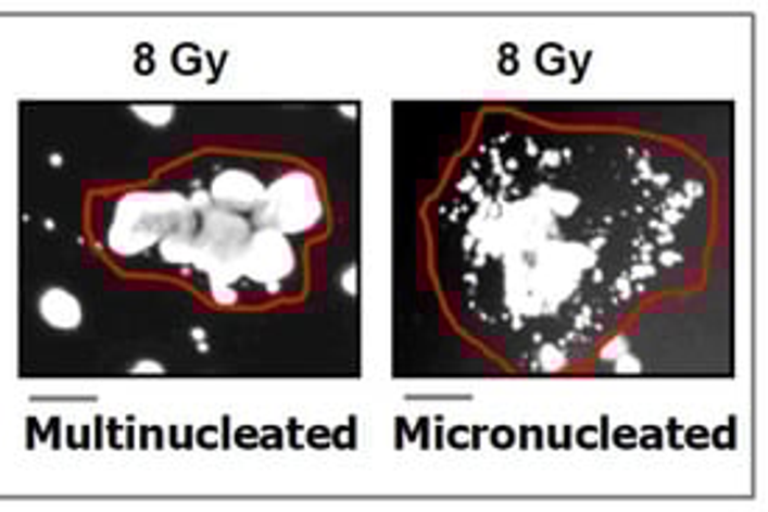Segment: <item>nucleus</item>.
Listing matches in <instances>:
<instances>
[{"label":"nucleus","instance_id":"1","mask_svg":"<svg viewBox=\"0 0 768 512\" xmlns=\"http://www.w3.org/2000/svg\"><path fill=\"white\" fill-rule=\"evenodd\" d=\"M182 222H190L182 197L151 191L126 193L124 199H117L112 213L106 247L121 258H135L163 238L185 230Z\"/></svg>","mask_w":768,"mask_h":512},{"label":"nucleus","instance_id":"2","mask_svg":"<svg viewBox=\"0 0 768 512\" xmlns=\"http://www.w3.org/2000/svg\"><path fill=\"white\" fill-rule=\"evenodd\" d=\"M213 199L224 208L235 211H249L257 208L263 199V185L247 174V171H224L213 183Z\"/></svg>","mask_w":768,"mask_h":512},{"label":"nucleus","instance_id":"3","mask_svg":"<svg viewBox=\"0 0 768 512\" xmlns=\"http://www.w3.org/2000/svg\"><path fill=\"white\" fill-rule=\"evenodd\" d=\"M39 316L53 330H76L81 325V302L67 289H48L39 297Z\"/></svg>","mask_w":768,"mask_h":512}]
</instances>
